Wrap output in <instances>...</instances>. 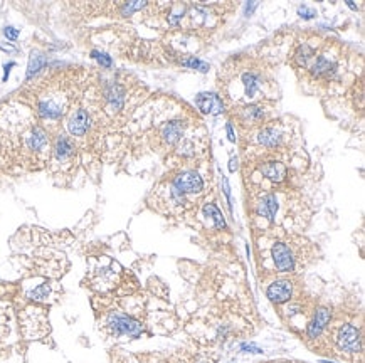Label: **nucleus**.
I'll use <instances>...</instances> for the list:
<instances>
[{
    "mask_svg": "<svg viewBox=\"0 0 365 363\" xmlns=\"http://www.w3.org/2000/svg\"><path fill=\"white\" fill-rule=\"evenodd\" d=\"M108 326L114 336L128 335L131 338H138L143 331V326L137 321V319L130 318V316H125V314H116V313L108 318Z\"/></svg>",
    "mask_w": 365,
    "mask_h": 363,
    "instance_id": "nucleus-1",
    "label": "nucleus"
},
{
    "mask_svg": "<svg viewBox=\"0 0 365 363\" xmlns=\"http://www.w3.org/2000/svg\"><path fill=\"white\" fill-rule=\"evenodd\" d=\"M173 189L180 194H197L204 189V182L197 172H182L173 177Z\"/></svg>",
    "mask_w": 365,
    "mask_h": 363,
    "instance_id": "nucleus-2",
    "label": "nucleus"
},
{
    "mask_svg": "<svg viewBox=\"0 0 365 363\" xmlns=\"http://www.w3.org/2000/svg\"><path fill=\"white\" fill-rule=\"evenodd\" d=\"M271 254H273V260L274 266L278 271L281 272H290L295 269V259H293V254L284 242H276L271 249Z\"/></svg>",
    "mask_w": 365,
    "mask_h": 363,
    "instance_id": "nucleus-3",
    "label": "nucleus"
},
{
    "mask_svg": "<svg viewBox=\"0 0 365 363\" xmlns=\"http://www.w3.org/2000/svg\"><path fill=\"white\" fill-rule=\"evenodd\" d=\"M337 343L340 350L345 352H359L360 350V333L352 324H345L337 335Z\"/></svg>",
    "mask_w": 365,
    "mask_h": 363,
    "instance_id": "nucleus-4",
    "label": "nucleus"
},
{
    "mask_svg": "<svg viewBox=\"0 0 365 363\" xmlns=\"http://www.w3.org/2000/svg\"><path fill=\"white\" fill-rule=\"evenodd\" d=\"M90 125H91V118L88 114V111L78 109L71 114L69 121H67V130H69V133L73 136H83L90 130Z\"/></svg>",
    "mask_w": 365,
    "mask_h": 363,
    "instance_id": "nucleus-5",
    "label": "nucleus"
},
{
    "mask_svg": "<svg viewBox=\"0 0 365 363\" xmlns=\"http://www.w3.org/2000/svg\"><path fill=\"white\" fill-rule=\"evenodd\" d=\"M195 104L199 106V109L209 114H220L224 111V104L220 101V98L214 93H201L195 98Z\"/></svg>",
    "mask_w": 365,
    "mask_h": 363,
    "instance_id": "nucleus-6",
    "label": "nucleus"
},
{
    "mask_svg": "<svg viewBox=\"0 0 365 363\" xmlns=\"http://www.w3.org/2000/svg\"><path fill=\"white\" fill-rule=\"evenodd\" d=\"M291 293H293V288H291V283L290 281H274L273 284H269L268 291H266V294H268V298L273 303H284L288 301L291 298Z\"/></svg>",
    "mask_w": 365,
    "mask_h": 363,
    "instance_id": "nucleus-7",
    "label": "nucleus"
},
{
    "mask_svg": "<svg viewBox=\"0 0 365 363\" xmlns=\"http://www.w3.org/2000/svg\"><path fill=\"white\" fill-rule=\"evenodd\" d=\"M328 321H330V311L326 308H320L315 313V318H313V321L310 323V326H308L310 338H318L320 333L323 331L325 326L328 324Z\"/></svg>",
    "mask_w": 365,
    "mask_h": 363,
    "instance_id": "nucleus-8",
    "label": "nucleus"
},
{
    "mask_svg": "<svg viewBox=\"0 0 365 363\" xmlns=\"http://www.w3.org/2000/svg\"><path fill=\"white\" fill-rule=\"evenodd\" d=\"M335 71H337V64L326 59L325 55H320L312 66V74L315 78H332Z\"/></svg>",
    "mask_w": 365,
    "mask_h": 363,
    "instance_id": "nucleus-9",
    "label": "nucleus"
},
{
    "mask_svg": "<svg viewBox=\"0 0 365 363\" xmlns=\"http://www.w3.org/2000/svg\"><path fill=\"white\" fill-rule=\"evenodd\" d=\"M261 173L264 175L266 178L273 182H283L286 178V166L279 161H266V163L261 165Z\"/></svg>",
    "mask_w": 365,
    "mask_h": 363,
    "instance_id": "nucleus-10",
    "label": "nucleus"
},
{
    "mask_svg": "<svg viewBox=\"0 0 365 363\" xmlns=\"http://www.w3.org/2000/svg\"><path fill=\"white\" fill-rule=\"evenodd\" d=\"M25 145H27L29 150L41 152L42 148L48 145V136H46L44 130L39 126H34L31 130V133H29V136H27V140H25Z\"/></svg>",
    "mask_w": 365,
    "mask_h": 363,
    "instance_id": "nucleus-11",
    "label": "nucleus"
},
{
    "mask_svg": "<svg viewBox=\"0 0 365 363\" xmlns=\"http://www.w3.org/2000/svg\"><path fill=\"white\" fill-rule=\"evenodd\" d=\"M258 212H260V215L266 217L268 220H274L276 212H278V200H276V195L274 194L266 195V197L261 200L260 207H258Z\"/></svg>",
    "mask_w": 365,
    "mask_h": 363,
    "instance_id": "nucleus-12",
    "label": "nucleus"
},
{
    "mask_svg": "<svg viewBox=\"0 0 365 363\" xmlns=\"http://www.w3.org/2000/svg\"><path fill=\"white\" fill-rule=\"evenodd\" d=\"M182 133H184V123L182 121H170L162 131V138L167 145H173L177 140H180Z\"/></svg>",
    "mask_w": 365,
    "mask_h": 363,
    "instance_id": "nucleus-13",
    "label": "nucleus"
},
{
    "mask_svg": "<svg viewBox=\"0 0 365 363\" xmlns=\"http://www.w3.org/2000/svg\"><path fill=\"white\" fill-rule=\"evenodd\" d=\"M39 113L42 114L44 118H59L62 113V106L57 103V101L54 100H46V101H41L39 103Z\"/></svg>",
    "mask_w": 365,
    "mask_h": 363,
    "instance_id": "nucleus-14",
    "label": "nucleus"
},
{
    "mask_svg": "<svg viewBox=\"0 0 365 363\" xmlns=\"http://www.w3.org/2000/svg\"><path fill=\"white\" fill-rule=\"evenodd\" d=\"M123 98H125V91L120 84H111L106 91V100L111 104L113 109H120L123 106Z\"/></svg>",
    "mask_w": 365,
    "mask_h": 363,
    "instance_id": "nucleus-15",
    "label": "nucleus"
},
{
    "mask_svg": "<svg viewBox=\"0 0 365 363\" xmlns=\"http://www.w3.org/2000/svg\"><path fill=\"white\" fill-rule=\"evenodd\" d=\"M261 84V78L254 72H246L243 76V86H244V93L248 98H254V95L258 93Z\"/></svg>",
    "mask_w": 365,
    "mask_h": 363,
    "instance_id": "nucleus-16",
    "label": "nucleus"
},
{
    "mask_svg": "<svg viewBox=\"0 0 365 363\" xmlns=\"http://www.w3.org/2000/svg\"><path fill=\"white\" fill-rule=\"evenodd\" d=\"M73 152H74V147H73V143H71V140L64 135L59 136L56 142V156L59 160H64V158L71 156Z\"/></svg>",
    "mask_w": 365,
    "mask_h": 363,
    "instance_id": "nucleus-17",
    "label": "nucleus"
},
{
    "mask_svg": "<svg viewBox=\"0 0 365 363\" xmlns=\"http://www.w3.org/2000/svg\"><path fill=\"white\" fill-rule=\"evenodd\" d=\"M258 140H260V143H262L264 147H276V145L279 143V140H281V135H279V131L274 130V128H264L260 133V136H258Z\"/></svg>",
    "mask_w": 365,
    "mask_h": 363,
    "instance_id": "nucleus-18",
    "label": "nucleus"
},
{
    "mask_svg": "<svg viewBox=\"0 0 365 363\" xmlns=\"http://www.w3.org/2000/svg\"><path fill=\"white\" fill-rule=\"evenodd\" d=\"M204 215L210 217V219L214 220V225L217 229H224V227H226V220H224L222 213H220V210L214 206V204H207V206L204 207Z\"/></svg>",
    "mask_w": 365,
    "mask_h": 363,
    "instance_id": "nucleus-19",
    "label": "nucleus"
},
{
    "mask_svg": "<svg viewBox=\"0 0 365 363\" xmlns=\"http://www.w3.org/2000/svg\"><path fill=\"white\" fill-rule=\"evenodd\" d=\"M46 62V57L42 55L41 52H34L31 55V61H29V69H27V79L32 78L34 74H36L37 71L42 69V66H44Z\"/></svg>",
    "mask_w": 365,
    "mask_h": 363,
    "instance_id": "nucleus-20",
    "label": "nucleus"
},
{
    "mask_svg": "<svg viewBox=\"0 0 365 363\" xmlns=\"http://www.w3.org/2000/svg\"><path fill=\"white\" fill-rule=\"evenodd\" d=\"M184 66L190 67V69H199V71H202V72H206L207 69H209V66H207L206 62H202L201 59H195V57L187 59V61L184 62Z\"/></svg>",
    "mask_w": 365,
    "mask_h": 363,
    "instance_id": "nucleus-21",
    "label": "nucleus"
},
{
    "mask_svg": "<svg viewBox=\"0 0 365 363\" xmlns=\"http://www.w3.org/2000/svg\"><path fill=\"white\" fill-rule=\"evenodd\" d=\"M48 294H49V286L48 284H41L39 288H36L31 293V298H32V300H44V298H48Z\"/></svg>",
    "mask_w": 365,
    "mask_h": 363,
    "instance_id": "nucleus-22",
    "label": "nucleus"
},
{
    "mask_svg": "<svg viewBox=\"0 0 365 363\" xmlns=\"http://www.w3.org/2000/svg\"><path fill=\"white\" fill-rule=\"evenodd\" d=\"M91 55L96 59L98 62L101 64V66H104V67H109V66H111V57H109L108 54H104V52H98V51H93Z\"/></svg>",
    "mask_w": 365,
    "mask_h": 363,
    "instance_id": "nucleus-23",
    "label": "nucleus"
},
{
    "mask_svg": "<svg viewBox=\"0 0 365 363\" xmlns=\"http://www.w3.org/2000/svg\"><path fill=\"white\" fill-rule=\"evenodd\" d=\"M145 5H147L145 2H128L125 7H123V14H128V15H130L131 12L140 10V8H143Z\"/></svg>",
    "mask_w": 365,
    "mask_h": 363,
    "instance_id": "nucleus-24",
    "label": "nucleus"
},
{
    "mask_svg": "<svg viewBox=\"0 0 365 363\" xmlns=\"http://www.w3.org/2000/svg\"><path fill=\"white\" fill-rule=\"evenodd\" d=\"M298 14H300L301 17H305V19H312L313 15H316V12L313 10V8H308L307 5H303V7H301L300 10H298Z\"/></svg>",
    "mask_w": 365,
    "mask_h": 363,
    "instance_id": "nucleus-25",
    "label": "nucleus"
},
{
    "mask_svg": "<svg viewBox=\"0 0 365 363\" xmlns=\"http://www.w3.org/2000/svg\"><path fill=\"white\" fill-rule=\"evenodd\" d=\"M3 34H5V37H7V39H10V41H15L17 37H19V31L14 29V27H5V29H3Z\"/></svg>",
    "mask_w": 365,
    "mask_h": 363,
    "instance_id": "nucleus-26",
    "label": "nucleus"
},
{
    "mask_svg": "<svg viewBox=\"0 0 365 363\" xmlns=\"http://www.w3.org/2000/svg\"><path fill=\"white\" fill-rule=\"evenodd\" d=\"M222 185H224V194H226L227 202H229V208H231V212H232V204H231V189H229V183H227V178H226V177H222Z\"/></svg>",
    "mask_w": 365,
    "mask_h": 363,
    "instance_id": "nucleus-27",
    "label": "nucleus"
},
{
    "mask_svg": "<svg viewBox=\"0 0 365 363\" xmlns=\"http://www.w3.org/2000/svg\"><path fill=\"white\" fill-rule=\"evenodd\" d=\"M241 350H243L244 353H262V350L258 348V347H254V345H243V347H241Z\"/></svg>",
    "mask_w": 365,
    "mask_h": 363,
    "instance_id": "nucleus-28",
    "label": "nucleus"
},
{
    "mask_svg": "<svg viewBox=\"0 0 365 363\" xmlns=\"http://www.w3.org/2000/svg\"><path fill=\"white\" fill-rule=\"evenodd\" d=\"M226 130H227V136H229V140H231V142H236V136H234V131H232V126H231V123H227Z\"/></svg>",
    "mask_w": 365,
    "mask_h": 363,
    "instance_id": "nucleus-29",
    "label": "nucleus"
},
{
    "mask_svg": "<svg viewBox=\"0 0 365 363\" xmlns=\"http://www.w3.org/2000/svg\"><path fill=\"white\" fill-rule=\"evenodd\" d=\"M236 168H237V160L236 158H231V161H229V170H231V172H236Z\"/></svg>",
    "mask_w": 365,
    "mask_h": 363,
    "instance_id": "nucleus-30",
    "label": "nucleus"
},
{
    "mask_svg": "<svg viewBox=\"0 0 365 363\" xmlns=\"http://www.w3.org/2000/svg\"><path fill=\"white\" fill-rule=\"evenodd\" d=\"M15 64L14 62H8L7 66H5V74H3V81H7V78H8V72H10V67H14Z\"/></svg>",
    "mask_w": 365,
    "mask_h": 363,
    "instance_id": "nucleus-31",
    "label": "nucleus"
},
{
    "mask_svg": "<svg viewBox=\"0 0 365 363\" xmlns=\"http://www.w3.org/2000/svg\"><path fill=\"white\" fill-rule=\"evenodd\" d=\"M254 7H256V3H251V5L248 3V5H246V12H248V14H251V12L254 10Z\"/></svg>",
    "mask_w": 365,
    "mask_h": 363,
    "instance_id": "nucleus-32",
    "label": "nucleus"
}]
</instances>
